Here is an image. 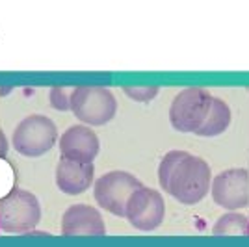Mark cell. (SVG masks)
<instances>
[{
	"label": "cell",
	"instance_id": "1",
	"mask_svg": "<svg viewBox=\"0 0 249 247\" xmlns=\"http://www.w3.org/2000/svg\"><path fill=\"white\" fill-rule=\"evenodd\" d=\"M160 188L182 205H196L210 194V165L186 151H169L158 165Z\"/></svg>",
	"mask_w": 249,
	"mask_h": 247
},
{
	"label": "cell",
	"instance_id": "2",
	"mask_svg": "<svg viewBox=\"0 0 249 247\" xmlns=\"http://www.w3.org/2000/svg\"><path fill=\"white\" fill-rule=\"evenodd\" d=\"M69 110L88 126H101L114 119L117 112L115 95L104 86H78L71 89Z\"/></svg>",
	"mask_w": 249,
	"mask_h": 247
},
{
	"label": "cell",
	"instance_id": "3",
	"mask_svg": "<svg viewBox=\"0 0 249 247\" xmlns=\"http://www.w3.org/2000/svg\"><path fill=\"white\" fill-rule=\"evenodd\" d=\"M58 141V128L52 119L43 113H32L15 126L11 143L22 156H43Z\"/></svg>",
	"mask_w": 249,
	"mask_h": 247
},
{
	"label": "cell",
	"instance_id": "4",
	"mask_svg": "<svg viewBox=\"0 0 249 247\" xmlns=\"http://www.w3.org/2000/svg\"><path fill=\"white\" fill-rule=\"evenodd\" d=\"M212 97L214 95L205 88H186L177 93L169 108V121L173 128L184 134H196L207 119Z\"/></svg>",
	"mask_w": 249,
	"mask_h": 247
},
{
	"label": "cell",
	"instance_id": "5",
	"mask_svg": "<svg viewBox=\"0 0 249 247\" xmlns=\"http://www.w3.org/2000/svg\"><path fill=\"white\" fill-rule=\"evenodd\" d=\"M140 178H136L128 171H108L101 175L93 184L95 203L104 208L106 212L117 217H124V208L130 195L142 188Z\"/></svg>",
	"mask_w": 249,
	"mask_h": 247
},
{
	"label": "cell",
	"instance_id": "6",
	"mask_svg": "<svg viewBox=\"0 0 249 247\" xmlns=\"http://www.w3.org/2000/svg\"><path fill=\"white\" fill-rule=\"evenodd\" d=\"M41 219L39 201L24 190H13L0 201V227L8 232H24Z\"/></svg>",
	"mask_w": 249,
	"mask_h": 247
},
{
	"label": "cell",
	"instance_id": "7",
	"mask_svg": "<svg viewBox=\"0 0 249 247\" xmlns=\"http://www.w3.org/2000/svg\"><path fill=\"white\" fill-rule=\"evenodd\" d=\"M164 214H166V201L162 194L147 186L136 190L124 208V217L138 230L158 229L164 221Z\"/></svg>",
	"mask_w": 249,
	"mask_h": 247
},
{
	"label": "cell",
	"instance_id": "8",
	"mask_svg": "<svg viewBox=\"0 0 249 247\" xmlns=\"http://www.w3.org/2000/svg\"><path fill=\"white\" fill-rule=\"evenodd\" d=\"M210 195L227 212H238L249 205V171L244 167L225 169L212 178Z\"/></svg>",
	"mask_w": 249,
	"mask_h": 247
},
{
	"label": "cell",
	"instance_id": "9",
	"mask_svg": "<svg viewBox=\"0 0 249 247\" xmlns=\"http://www.w3.org/2000/svg\"><path fill=\"white\" fill-rule=\"evenodd\" d=\"M58 147L62 158L91 164L101 151V141L91 126L73 124L58 138Z\"/></svg>",
	"mask_w": 249,
	"mask_h": 247
},
{
	"label": "cell",
	"instance_id": "10",
	"mask_svg": "<svg viewBox=\"0 0 249 247\" xmlns=\"http://www.w3.org/2000/svg\"><path fill=\"white\" fill-rule=\"evenodd\" d=\"M106 225L101 212L91 205H71L62 216L63 236H103Z\"/></svg>",
	"mask_w": 249,
	"mask_h": 247
},
{
	"label": "cell",
	"instance_id": "11",
	"mask_svg": "<svg viewBox=\"0 0 249 247\" xmlns=\"http://www.w3.org/2000/svg\"><path fill=\"white\" fill-rule=\"evenodd\" d=\"M95 180L93 164L60 158L56 165V184L67 195H80Z\"/></svg>",
	"mask_w": 249,
	"mask_h": 247
},
{
	"label": "cell",
	"instance_id": "12",
	"mask_svg": "<svg viewBox=\"0 0 249 247\" xmlns=\"http://www.w3.org/2000/svg\"><path fill=\"white\" fill-rule=\"evenodd\" d=\"M231 121H232V113H231L229 104L219 97H212L207 119L196 134L201 138H216L227 130L231 126Z\"/></svg>",
	"mask_w": 249,
	"mask_h": 247
},
{
	"label": "cell",
	"instance_id": "13",
	"mask_svg": "<svg viewBox=\"0 0 249 247\" xmlns=\"http://www.w3.org/2000/svg\"><path fill=\"white\" fill-rule=\"evenodd\" d=\"M249 225V217L242 212H227L219 217L214 225V234L223 236H234V234H246Z\"/></svg>",
	"mask_w": 249,
	"mask_h": 247
},
{
	"label": "cell",
	"instance_id": "14",
	"mask_svg": "<svg viewBox=\"0 0 249 247\" xmlns=\"http://www.w3.org/2000/svg\"><path fill=\"white\" fill-rule=\"evenodd\" d=\"M124 95H128L130 99H134L138 103H149L151 99H155L156 95L160 93V88H156V86H149V88H132V86H128V88H123Z\"/></svg>",
	"mask_w": 249,
	"mask_h": 247
},
{
	"label": "cell",
	"instance_id": "15",
	"mask_svg": "<svg viewBox=\"0 0 249 247\" xmlns=\"http://www.w3.org/2000/svg\"><path fill=\"white\" fill-rule=\"evenodd\" d=\"M51 104L56 108V110H69V99H71V91L65 93L63 88H54L51 89Z\"/></svg>",
	"mask_w": 249,
	"mask_h": 247
},
{
	"label": "cell",
	"instance_id": "16",
	"mask_svg": "<svg viewBox=\"0 0 249 247\" xmlns=\"http://www.w3.org/2000/svg\"><path fill=\"white\" fill-rule=\"evenodd\" d=\"M246 234H249V225H248V230H246Z\"/></svg>",
	"mask_w": 249,
	"mask_h": 247
}]
</instances>
